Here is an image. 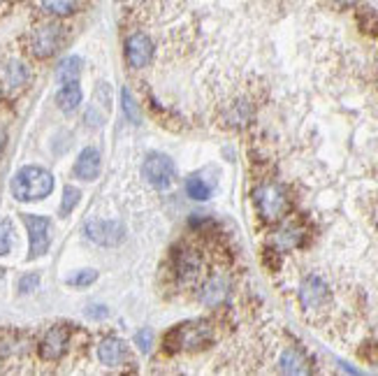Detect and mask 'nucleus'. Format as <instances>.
Wrapping results in <instances>:
<instances>
[{"label": "nucleus", "instance_id": "1", "mask_svg": "<svg viewBox=\"0 0 378 376\" xmlns=\"http://www.w3.org/2000/svg\"><path fill=\"white\" fill-rule=\"evenodd\" d=\"M54 191L51 172L38 165H26L12 177V196L19 202H35Z\"/></svg>", "mask_w": 378, "mask_h": 376}, {"label": "nucleus", "instance_id": "2", "mask_svg": "<svg viewBox=\"0 0 378 376\" xmlns=\"http://www.w3.org/2000/svg\"><path fill=\"white\" fill-rule=\"evenodd\" d=\"M213 339V330L206 320H195V323H186V325H176L167 332L165 337V349L169 353L174 351H198L209 346Z\"/></svg>", "mask_w": 378, "mask_h": 376}, {"label": "nucleus", "instance_id": "3", "mask_svg": "<svg viewBox=\"0 0 378 376\" xmlns=\"http://www.w3.org/2000/svg\"><path fill=\"white\" fill-rule=\"evenodd\" d=\"M255 207H258V214L262 216V221L274 223L281 221L288 211V196L281 186L276 184H267L260 186L255 191Z\"/></svg>", "mask_w": 378, "mask_h": 376}, {"label": "nucleus", "instance_id": "4", "mask_svg": "<svg viewBox=\"0 0 378 376\" xmlns=\"http://www.w3.org/2000/svg\"><path fill=\"white\" fill-rule=\"evenodd\" d=\"M142 174L154 188L165 191V188L172 186L174 179H176L174 161L165 154H149L144 161V165H142Z\"/></svg>", "mask_w": 378, "mask_h": 376}, {"label": "nucleus", "instance_id": "5", "mask_svg": "<svg viewBox=\"0 0 378 376\" xmlns=\"http://www.w3.org/2000/svg\"><path fill=\"white\" fill-rule=\"evenodd\" d=\"M60 42H63V28L58 23H45V26H38L30 33V51L38 58H49L58 51Z\"/></svg>", "mask_w": 378, "mask_h": 376}, {"label": "nucleus", "instance_id": "6", "mask_svg": "<svg viewBox=\"0 0 378 376\" xmlns=\"http://www.w3.org/2000/svg\"><path fill=\"white\" fill-rule=\"evenodd\" d=\"M332 295H330V288H327V283L322 281L320 277L311 274L302 281L300 286V305L304 312H320V309H325L330 305Z\"/></svg>", "mask_w": 378, "mask_h": 376}, {"label": "nucleus", "instance_id": "7", "mask_svg": "<svg viewBox=\"0 0 378 376\" xmlns=\"http://www.w3.org/2000/svg\"><path fill=\"white\" fill-rule=\"evenodd\" d=\"M23 226L28 230V244H30V253L28 258H40L47 253L49 248V218L47 216H38V214H23Z\"/></svg>", "mask_w": 378, "mask_h": 376}, {"label": "nucleus", "instance_id": "8", "mask_svg": "<svg viewBox=\"0 0 378 376\" xmlns=\"http://www.w3.org/2000/svg\"><path fill=\"white\" fill-rule=\"evenodd\" d=\"M84 233L91 242H95L97 246H117L123 239V223L119 221H100L93 218L84 226Z\"/></svg>", "mask_w": 378, "mask_h": 376}, {"label": "nucleus", "instance_id": "9", "mask_svg": "<svg viewBox=\"0 0 378 376\" xmlns=\"http://www.w3.org/2000/svg\"><path fill=\"white\" fill-rule=\"evenodd\" d=\"M68 344H70V332L65 330V327H51V330H47V335L42 337L40 342V355L42 360L47 362H58L60 357L65 355V351H68Z\"/></svg>", "mask_w": 378, "mask_h": 376}, {"label": "nucleus", "instance_id": "10", "mask_svg": "<svg viewBox=\"0 0 378 376\" xmlns=\"http://www.w3.org/2000/svg\"><path fill=\"white\" fill-rule=\"evenodd\" d=\"M151 56H154V42L149 40V35L144 33H135L132 38H128L126 42V60L130 68H144L149 65Z\"/></svg>", "mask_w": 378, "mask_h": 376}, {"label": "nucleus", "instance_id": "11", "mask_svg": "<svg viewBox=\"0 0 378 376\" xmlns=\"http://www.w3.org/2000/svg\"><path fill=\"white\" fill-rule=\"evenodd\" d=\"M28 84H30L28 65L23 63V60H10L3 70V89L8 91V93L16 95V93H21Z\"/></svg>", "mask_w": 378, "mask_h": 376}, {"label": "nucleus", "instance_id": "12", "mask_svg": "<svg viewBox=\"0 0 378 376\" xmlns=\"http://www.w3.org/2000/svg\"><path fill=\"white\" fill-rule=\"evenodd\" d=\"M97 357L102 365L107 367H121L128 360V346L117 337H107L105 342L97 346Z\"/></svg>", "mask_w": 378, "mask_h": 376}, {"label": "nucleus", "instance_id": "13", "mask_svg": "<svg viewBox=\"0 0 378 376\" xmlns=\"http://www.w3.org/2000/svg\"><path fill=\"white\" fill-rule=\"evenodd\" d=\"M97 174H100V151L86 147L75 163V177L84 181H93Z\"/></svg>", "mask_w": 378, "mask_h": 376}, {"label": "nucleus", "instance_id": "14", "mask_svg": "<svg viewBox=\"0 0 378 376\" xmlns=\"http://www.w3.org/2000/svg\"><path fill=\"white\" fill-rule=\"evenodd\" d=\"M225 295H228V281L223 277H211L200 293V302L206 307H218L225 300Z\"/></svg>", "mask_w": 378, "mask_h": 376}, {"label": "nucleus", "instance_id": "15", "mask_svg": "<svg viewBox=\"0 0 378 376\" xmlns=\"http://www.w3.org/2000/svg\"><path fill=\"white\" fill-rule=\"evenodd\" d=\"M279 369L285 374H307L309 362L297 349H285L281 357H279Z\"/></svg>", "mask_w": 378, "mask_h": 376}, {"label": "nucleus", "instance_id": "16", "mask_svg": "<svg viewBox=\"0 0 378 376\" xmlns=\"http://www.w3.org/2000/svg\"><path fill=\"white\" fill-rule=\"evenodd\" d=\"M56 102L65 114L75 112V109L82 105V89H79V84L77 82L63 84V89H60L58 95H56Z\"/></svg>", "mask_w": 378, "mask_h": 376}, {"label": "nucleus", "instance_id": "17", "mask_svg": "<svg viewBox=\"0 0 378 376\" xmlns=\"http://www.w3.org/2000/svg\"><path fill=\"white\" fill-rule=\"evenodd\" d=\"M302 239H304L302 228H297V226H285L283 230H279L276 237H274V246H276L279 251H290V248H297V246H300Z\"/></svg>", "mask_w": 378, "mask_h": 376}, {"label": "nucleus", "instance_id": "18", "mask_svg": "<svg viewBox=\"0 0 378 376\" xmlns=\"http://www.w3.org/2000/svg\"><path fill=\"white\" fill-rule=\"evenodd\" d=\"M82 58L79 56H68V58H63L60 60V65H58V72H56V77H58V82L60 84H72V82H77L79 80V75H82Z\"/></svg>", "mask_w": 378, "mask_h": 376}, {"label": "nucleus", "instance_id": "19", "mask_svg": "<svg viewBox=\"0 0 378 376\" xmlns=\"http://www.w3.org/2000/svg\"><path fill=\"white\" fill-rule=\"evenodd\" d=\"M40 5L54 16H70L72 12H77L79 0H40Z\"/></svg>", "mask_w": 378, "mask_h": 376}, {"label": "nucleus", "instance_id": "20", "mask_svg": "<svg viewBox=\"0 0 378 376\" xmlns=\"http://www.w3.org/2000/svg\"><path fill=\"white\" fill-rule=\"evenodd\" d=\"M198 270H200V258L195 251H184L179 256V260H176V272H179V277L193 279L198 274Z\"/></svg>", "mask_w": 378, "mask_h": 376}, {"label": "nucleus", "instance_id": "21", "mask_svg": "<svg viewBox=\"0 0 378 376\" xmlns=\"http://www.w3.org/2000/svg\"><path fill=\"white\" fill-rule=\"evenodd\" d=\"M121 102H123V114H126V119L130 121V124H142V112H139V107H137V102L135 98H132V93L128 89L121 91Z\"/></svg>", "mask_w": 378, "mask_h": 376}, {"label": "nucleus", "instance_id": "22", "mask_svg": "<svg viewBox=\"0 0 378 376\" xmlns=\"http://www.w3.org/2000/svg\"><path fill=\"white\" fill-rule=\"evenodd\" d=\"M186 193H188V198H193V200H206L211 196V188L209 184H204V179L191 177L186 181Z\"/></svg>", "mask_w": 378, "mask_h": 376}, {"label": "nucleus", "instance_id": "23", "mask_svg": "<svg viewBox=\"0 0 378 376\" xmlns=\"http://www.w3.org/2000/svg\"><path fill=\"white\" fill-rule=\"evenodd\" d=\"M79 198H82V193H79V188L75 186H65L63 191V200H60V216H68L72 214V209L79 204Z\"/></svg>", "mask_w": 378, "mask_h": 376}, {"label": "nucleus", "instance_id": "24", "mask_svg": "<svg viewBox=\"0 0 378 376\" xmlns=\"http://www.w3.org/2000/svg\"><path fill=\"white\" fill-rule=\"evenodd\" d=\"M12 242H14V228L12 221H0V256H8L12 251Z\"/></svg>", "mask_w": 378, "mask_h": 376}, {"label": "nucleus", "instance_id": "25", "mask_svg": "<svg viewBox=\"0 0 378 376\" xmlns=\"http://www.w3.org/2000/svg\"><path fill=\"white\" fill-rule=\"evenodd\" d=\"M95 279H97V272L95 270H82V272H75L72 277H68V283H70V286L82 288V286H91Z\"/></svg>", "mask_w": 378, "mask_h": 376}, {"label": "nucleus", "instance_id": "26", "mask_svg": "<svg viewBox=\"0 0 378 376\" xmlns=\"http://www.w3.org/2000/svg\"><path fill=\"white\" fill-rule=\"evenodd\" d=\"M40 286V274H35V272H30V274H23L19 279V290L21 293H33V290H38Z\"/></svg>", "mask_w": 378, "mask_h": 376}, {"label": "nucleus", "instance_id": "27", "mask_svg": "<svg viewBox=\"0 0 378 376\" xmlns=\"http://www.w3.org/2000/svg\"><path fill=\"white\" fill-rule=\"evenodd\" d=\"M135 342H137V346L146 353V351L151 349V344H154V335H151V330H142V332H137Z\"/></svg>", "mask_w": 378, "mask_h": 376}, {"label": "nucleus", "instance_id": "28", "mask_svg": "<svg viewBox=\"0 0 378 376\" xmlns=\"http://www.w3.org/2000/svg\"><path fill=\"white\" fill-rule=\"evenodd\" d=\"M86 314L91 318H105L107 316V309L105 307H88Z\"/></svg>", "mask_w": 378, "mask_h": 376}, {"label": "nucleus", "instance_id": "29", "mask_svg": "<svg viewBox=\"0 0 378 376\" xmlns=\"http://www.w3.org/2000/svg\"><path fill=\"white\" fill-rule=\"evenodd\" d=\"M5 144H8V132H5V128H0V154H3Z\"/></svg>", "mask_w": 378, "mask_h": 376}, {"label": "nucleus", "instance_id": "30", "mask_svg": "<svg viewBox=\"0 0 378 376\" xmlns=\"http://www.w3.org/2000/svg\"><path fill=\"white\" fill-rule=\"evenodd\" d=\"M339 5H355V3H359V0H337Z\"/></svg>", "mask_w": 378, "mask_h": 376}]
</instances>
